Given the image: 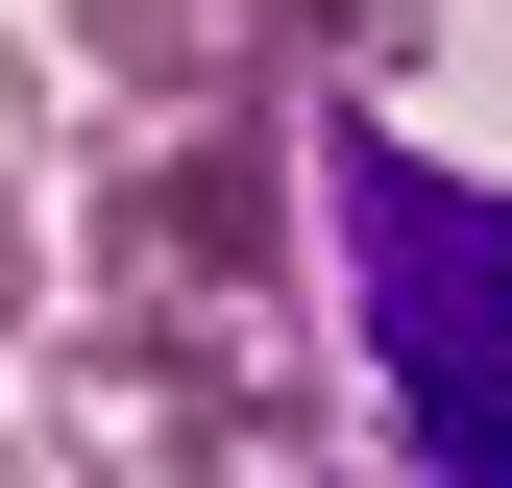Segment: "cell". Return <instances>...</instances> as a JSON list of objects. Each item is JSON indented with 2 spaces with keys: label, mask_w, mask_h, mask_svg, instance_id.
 <instances>
[{
  "label": "cell",
  "mask_w": 512,
  "mask_h": 488,
  "mask_svg": "<svg viewBox=\"0 0 512 488\" xmlns=\"http://www.w3.org/2000/svg\"><path fill=\"white\" fill-rule=\"evenodd\" d=\"M74 220H98V318L196 342L244 415L317 391V171H293V98L269 122H122Z\"/></svg>",
  "instance_id": "obj_1"
},
{
  "label": "cell",
  "mask_w": 512,
  "mask_h": 488,
  "mask_svg": "<svg viewBox=\"0 0 512 488\" xmlns=\"http://www.w3.org/2000/svg\"><path fill=\"white\" fill-rule=\"evenodd\" d=\"M98 122H269V98H391L415 0H74Z\"/></svg>",
  "instance_id": "obj_2"
},
{
  "label": "cell",
  "mask_w": 512,
  "mask_h": 488,
  "mask_svg": "<svg viewBox=\"0 0 512 488\" xmlns=\"http://www.w3.org/2000/svg\"><path fill=\"white\" fill-rule=\"evenodd\" d=\"M25 342H49V220L0 196V366H25Z\"/></svg>",
  "instance_id": "obj_3"
},
{
  "label": "cell",
  "mask_w": 512,
  "mask_h": 488,
  "mask_svg": "<svg viewBox=\"0 0 512 488\" xmlns=\"http://www.w3.org/2000/svg\"><path fill=\"white\" fill-rule=\"evenodd\" d=\"M25 147H49V74H25V49H0V196H25Z\"/></svg>",
  "instance_id": "obj_4"
},
{
  "label": "cell",
  "mask_w": 512,
  "mask_h": 488,
  "mask_svg": "<svg viewBox=\"0 0 512 488\" xmlns=\"http://www.w3.org/2000/svg\"><path fill=\"white\" fill-rule=\"evenodd\" d=\"M0 488H49V440H25V415H0Z\"/></svg>",
  "instance_id": "obj_5"
}]
</instances>
